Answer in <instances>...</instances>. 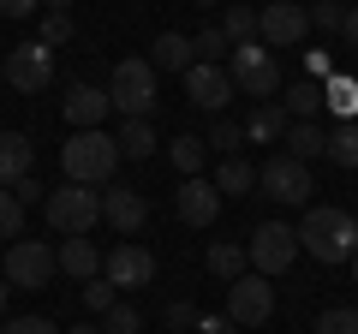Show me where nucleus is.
Here are the masks:
<instances>
[{
    "instance_id": "nucleus-46",
    "label": "nucleus",
    "mask_w": 358,
    "mask_h": 334,
    "mask_svg": "<svg viewBox=\"0 0 358 334\" xmlns=\"http://www.w3.org/2000/svg\"><path fill=\"white\" fill-rule=\"evenodd\" d=\"M42 6H48V13H72V0H42Z\"/></svg>"
},
{
    "instance_id": "nucleus-5",
    "label": "nucleus",
    "mask_w": 358,
    "mask_h": 334,
    "mask_svg": "<svg viewBox=\"0 0 358 334\" xmlns=\"http://www.w3.org/2000/svg\"><path fill=\"white\" fill-rule=\"evenodd\" d=\"M227 78H233V90L257 96V102H275V90L287 84V78H281V60H275L263 42H239V48L227 54Z\"/></svg>"
},
{
    "instance_id": "nucleus-6",
    "label": "nucleus",
    "mask_w": 358,
    "mask_h": 334,
    "mask_svg": "<svg viewBox=\"0 0 358 334\" xmlns=\"http://www.w3.org/2000/svg\"><path fill=\"white\" fill-rule=\"evenodd\" d=\"M108 102H114L126 119H150V114H155V66L138 60V54L120 60L114 78H108Z\"/></svg>"
},
{
    "instance_id": "nucleus-10",
    "label": "nucleus",
    "mask_w": 358,
    "mask_h": 334,
    "mask_svg": "<svg viewBox=\"0 0 358 334\" xmlns=\"http://www.w3.org/2000/svg\"><path fill=\"white\" fill-rule=\"evenodd\" d=\"M102 281L114 286V293H143V286H155V251L138 245V239L114 245L102 257Z\"/></svg>"
},
{
    "instance_id": "nucleus-27",
    "label": "nucleus",
    "mask_w": 358,
    "mask_h": 334,
    "mask_svg": "<svg viewBox=\"0 0 358 334\" xmlns=\"http://www.w3.org/2000/svg\"><path fill=\"white\" fill-rule=\"evenodd\" d=\"M167 161H173L179 173H185V180H203L209 143H203V138H192V131H185V138H173V150H167Z\"/></svg>"
},
{
    "instance_id": "nucleus-34",
    "label": "nucleus",
    "mask_w": 358,
    "mask_h": 334,
    "mask_svg": "<svg viewBox=\"0 0 358 334\" xmlns=\"http://www.w3.org/2000/svg\"><path fill=\"white\" fill-rule=\"evenodd\" d=\"M305 18H310V30H334V36H341L346 6H341V0H310V6H305Z\"/></svg>"
},
{
    "instance_id": "nucleus-33",
    "label": "nucleus",
    "mask_w": 358,
    "mask_h": 334,
    "mask_svg": "<svg viewBox=\"0 0 358 334\" xmlns=\"http://www.w3.org/2000/svg\"><path fill=\"white\" fill-rule=\"evenodd\" d=\"M0 239L13 245V239H24V203H18L6 185H0Z\"/></svg>"
},
{
    "instance_id": "nucleus-28",
    "label": "nucleus",
    "mask_w": 358,
    "mask_h": 334,
    "mask_svg": "<svg viewBox=\"0 0 358 334\" xmlns=\"http://www.w3.org/2000/svg\"><path fill=\"white\" fill-rule=\"evenodd\" d=\"M322 155H329L334 167H358V119L334 126V131H329V150H322Z\"/></svg>"
},
{
    "instance_id": "nucleus-13",
    "label": "nucleus",
    "mask_w": 358,
    "mask_h": 334,
    "mask_svg": "<svg viewBox=\"0 0 358 334\" xmlns=\"http://www.w3.org/2000/svg\"><path fill=\"white\" fill-rule=\"evenodd\" d=\"M102 221L114 233H126V239H138V233L150 227V197H143L138 185H108L102 191Z\"/></svg>"
},
{
    "instance_id": "nucleus-17",
    "label": "nucleus",
    "mask_w": 358,
    "mask_h": 334,
    "mask_svg": "<svg viewBox=\"0 0 358 334\" xmlns=\"http://www.w3.org/2000/svg\"><path fill=\"white\" fill-rule=\"evenodd\" d=\"M54 269L72 275V281H96V275H102V251H96V239H60Z\"/></svg>"
},
{
    "instance_id": "nucleus-20",
    "label": "nucleus",
    "mask_w": 358,
    "mask_h": 334,
    "mask_svg": "<svg viewBox=\"0 0 358 334\" xmlns=\"http://www.w3.org/2000/svg\"><path fill=\"white\" fill-rule=\"evenodd\" d=\"M281 143H287L281 155H293V161H305V167H310L322 150H329V131H322V126H310V119H293V126L281 131Z\"/></svg>"
},
{
    "instance_id": "nucleus-37",
    "label": "nucleus",
    "mask_w": 358,
    "mask_h": 334,
    "mask_svg": "<svg viewBox=\"0 0 358 334\" xmlns=\"http://www.w3.org/2000/svg\"><path fill=\"white\" fill-rule=\"evenodd\" d=\"M36 42L66 48V42H72V13H48V18H42V36H36Z\"/></svg>"
},
{
    "instance_id": "nucleus-39",
    "label": "nucleus",
    "mask_w": 358,
    "mask_h": 334,
    "mask_svg": "<svg viewBox=\"0 0 358 334\" xmlns=\"http://www.w3.org/2000/svg\"><path fill=\"white\" fill-rule=\"evenodd\" d=\"M0 334H60V322H48V317H13V322H0Z\"/></svg>"
},
{
    "instance_id": "nucleus-2",
    "label": "nucleus",
    "mask_w": 358,
    "mask_h": 334,
    "mask_svg": "<svg viewBox=\"0 0 358 334\" xmlns=\"http://www.w3.org/2000/svg\"><path fill=\"white\" fill-rule=\"evenodd\" d=\"M114 167H120V143L108 138L102 126L72 131V138L60 143V173L72 185H114Z\"/></svg>"
},
{
    "instance_id": "nucleus-11",
    "label": "nucleus",
    "mask_w": 358,
    "mask_h": 334,
    "mask_svg": "<svg viewBox=\"0 0 358 334\" xmlns=\"http://www.w3.org/2000/svg\"><path fill=\"white\" fill-rule=\"evenodd\" d=\"M310 36V18L299 0H268L263 13H257V42H263L268 54L275 48H299V42Z\"/></svg>"
},
{
    "instance_id": "nucleus-51",
    "label": "nucleus",
    "mask_w": 358,
    "mask_h": 334,
    "mask_svg": "<svg viewBox=\"0 0 358 334\" xmlns=\"http://www.w3.org/2000/svg\"><path fill=\"white\" fill-rule=\"evenodd\" d=\"M352 221H358V209H352Z\"/></svg>"
},
{
    "instance_id": "nucleus-24",
    "label": "nucleus",
    "mask_w": 358,
    "mask_h": 334,
    "mask_svg": "<svg viewBox=\"0 0 358 334\" xmlns=\"http://www.w3.org/2000/svg\"><path fill=\"white\" fill-rule=\"evenodd\" d=\"M281 108H287V119H317L322 114V84L317 78H293L287 96H281Z\"/></svg>"
},
{
    "instance_id": "nucleus-26",
    "label": "nucleus",
    "mask_w": 358,
    "mask_h": 334,
    "mask_svg": "<svg viewBox=\"0 0 358 334\" xmlns=\"http://www.w3.org/2000/svg\"><path fill=\"white\" fill-rule=\"evenodd\" d=\"M209 275H215V281H239L245 269H251V263H245V245L239 239H221V245H209Z\"/></svg>"
},
{
    "instance_id": "nucleus-15",
    "label": "nucleus",
    "mask_w": 358,
    "mask_h": 334,
    "mask_svg": "<svg viewBox=\"0 0 358 334\" xmlns=\"http://www.w3.org/2000/svg\"><path fill=\"white\" fill-rule=\"evenodd\" d=\"M221 203H227V197L215 191V180H185V185L173 191V209H179V221H185V227H215Z\"/></svg>"
},
{
    "instance_id": "nucleus-30",
    "label": "nucleus",
    "mask_w": 358,
    "mask_h": 334,
    "mask_svg": "<svg viewBox=\"0 0 358 334\" xmlns=\"http://www.w3.org/2000/svg\"><path fill=\"white\" fill-rule=\"evenodd\" d=\"M192 54H197V60H209V66H221V60L233 54V42L221 36V24H203V30L192 36Z\"/></svg>"
},
{
    "instance_id": "nucleus-3",
    "label": "nucleus",
    "mask_w": 358,
    "mask_h": 334,
    "mask_svg": "<svg viewBox=\"0 0 358 334\" xmlns=\"http://www.w3.org/2000/svg\"><path fill=\"white\" fill-rule=\"evenodd\" d=\"M42 215H48L54 233H66V239H90V227L102 221V191L96 185H54L48 197H42Z\"/></svg>"
},
{
    "instance_id": "nucleus-1",
    "label": "nucleus",
    "mask_w": 358,
    "mask_h": 334,
    "mask_svg": "<svg viewBox=\"0 0 358 334\" xmlns=\"http://www.w3.org/2000/svg\"><path fill=\"white\" fill-rule=\"evenodd\" d=\"M293 233H299V251H310L317 263H352V251H358V221L334 203L305 209V221Z\"/></svg>"
},
{
    "instance_id": "nucleus-47",
    "label": "nucleus",
    "mask_w": 358,
    "mask_h": 334,
    "mask_svg": "<svg viewBox=\"0 0 358 334\" xmlns=\"http://www.w3.org/2000/svg\"><path fill=\"white\" fill-rule=\"evenodd\" d=\"M6 305H13V286H6V281H0V317H6Z\"/></svg>"
},
{
    "instance_id": "nucleus-29",
    "label": "nucleus",
    "mask_w": 358,
    "mask_h": 334,
    "mask_svg": "<svg viewBox=\"0 0 358 334\" xmlns=\"http://www.w3.org/2000/svg\"><path fill=\"white\" fill-rule=\"evenodd\" d=\"M221 36H227L233 48H239V42H257V13L251 6H227V13H221Z\"/></svg>"
},
{
    "instance_id": "nucleus-41",
    "label": "nucleus",
    "mask_w": 358,
    "mask_h": 334,
    "mask_svg": "<svg viewBox=\"0 0 358 334\" xmlns=\"http://www.w3.org/2000/svg\"><path fill=\"white\" fill-rule=\"evenodd\" d=\"M6 191H13V197H18V203H24V209H30V203H42V197H48V185H42V180H36V173H24V180H18V185H6Z\"/></svg>"
},
{
    "instance_id": "nucleus-14",
    "label": "nucleus",
    "mask_w": 358,
    "mask_h": 334,
    "mask_svg": "<svg viewBox=\"0 0 358 334\" xmlns=\"http://www.w3.org/2000/svg\"><path fill=\"white\" fill-rule=\"evenodd\" d=\"M185 102L203 108V114H221L233 102V78L221 66H209V60H192V72H185Z\"/></svg>"
},
{
    "instance_id": "nucleus-49",
    "label": "nucleus",
    "mask_w": 358,
    "mask_h": 334,
    "mask_svg": "<svg viewBox=\"0 0 358 334\" xmlns=\"http://www.w3.org/2000/svg\"><path fill=\"white\" fill-rule=\"evenodd\" d=\"M197 6H221V0H197Z\"/></svg>"
},
{
    "instance_id": "nucleus-7",
    "label": "nucleus",
    "mask_w": 358,
    "mask_h": 334,
    "mask_svg": "<svg viewBox=\"0 0 358 334\" xmlns=\"http://www.w3.org/2000/svg\"><path fill=\"white\" fill-rule=\"evenodd\" d=\"M299 257V233L287 227V221H263V227H251V239H245V263H251V275H275L293 269Z\"/></svg>"
},
{
    "instance_id": "nucleus-31",
    "label": "nucleus",
    "mask_w": 358,
    "mask_h": 334,
    "mask_svg": "<svg viewBox=\"0 0 358 334\" xmlns=\"http://www.w3.org/2000/svg\"><path fill=\"white\" fill-rule=\"evenodd\" d=\"M203 143H209V155H239L245 150V131H239V119H215Z\"/></svg>"
},
{
    "instance_id": "nucleus-44",
    "label": "nucleus",
    "mask_w": 358,
    "mask_h": 334,
    "mask_svg": "<svg viewBox=\"0 0 358 334\" xmlns=\"http://www.w3.org/2000/svg\"><path fill=\"white\" fill-rule=\"evenodd\" d=\"M341 36L358 48V6H346V18H341Z\"/></svg>"
},
{
    "instance_id": "nucleus-21",
    "label": "nucleus",
    "mask_w": 358,
    "mask_h": 334,
    "mask_svg": "<svg viewBox=\"0 0 358 334\" xmlns=\"http://www.w3.org/2000/svg\"><path fill=\"white\" fill-rule=\"evenodd\" d=\"M192 60H197L192 36H179V30H162V36H155V54H150L155 72H179V78H185V72H192Z\"/></svg>"
},
{
    "instance_id": "nucleus-50",
    "label": "nucleus",
    "mask_w": 358,
    "mask_h": 334,
    "mask_svg": "<svg viewBox=\"0 0 358 334\" xmlns=\"http://www.w3.org/2000/svg\"><path fill=\"white\" fill-rule=\"evenodd\" d=\"M0 60H6V54H0ZM0 84H6V72H0Z\"/></svg>"
},
{
    "instance_id": "nucleus-4",
    "label": "nucleus",
    "mask_w": 358,
    "mask_h": 334,
    "mask_svg": "<svg viewBox=\"0 0 358 334\" xmlns=\"http://www.w3.org/2000/svg\"><path fill=\"white\" fill-rule=\"evenodd\" d=\"M54 245L48 239H13L0 251V281L13 286V293H42L54 281Z\"/></svg>"
},
{
    "instance_id": "nucleus-36",
    "label": "nucleus",
    "mask_w": 358,
    "mask_h": 334,
    "mask_svg": "<svg viewBox=\"0 0 358 334\" xmlns=\"http://www.w3.org/2000/svg\"><path fill=\"white\" fill-rule=\"evenodd\" d=\"M84 310H90V317H108V310H114V286H108L102 275L84 281Z\"/></svg>"
},
{
    "instance_id": "nucleus-42",
    "label": "nucleus",
    "mask_w": 358,
    "mask_h": 334,
    "mask_svg": "<svg viewBox=\"0 0 358 334\" xmlns=\"http://www.w3.org/2000/svg\"><path fill=\"white\" fill-rule=\"evenodd\" d=\"M192 334H239V328H233L227 317H203V310H197V322H192Z\"/></svg>"
},
{
    "instance_id": "nucleus-9",
    "label": "nucleus",
    "mask_w": 358,
    "mask_h": 334,
    "mask_svg": "<svg viewBox=\"0 0 358 334\" xmlns=\"http://www.w3.org/2000/svg\"><path fill=\"white\" fill-rule=\"evenodd\" d=\"M0 72H6V84H13L18 96H42L54 84V48L30 36V42H18V48L0 60Z\"/></svg>"
},
{
    "instance_id": "nucleus-18",
    "label": "nucleus",
    "mask_w": 358,
    "mask_h": 334,
    "mask_svg": "<svg viewBox=\"0 0 358 334\" xmlns=\"http://www.w3.org/2000/svg\"><path fill=\"white\" fill-rule=\"evenodd\" d=\"M293 126V119H287V108L281 102H257L251 114L239 119V131H245V143H281V131Z\"/></svg>"
},
{
    "instance_id": "nucleus-16",
    "label": "nucleus",
    "mask_w": 358,
    "mask_h": 334,
    "mask_svg": "<svg viewBox=\"0 0 358 334\" xmlns=\"http://www.w3.org/2000/svg\"><path fill=\"white\" fill-rule=\"evenodd\" d=\"M108 108H114V102H108L102 84H72L66 102H60V119H66L72 131H96V126L108 119Z\"/></svg>"
},
{
    "instance_id": "nucleus-35",
    "label": "nucleus",
    "mask_w": 358,
    "mask_h": 334,
    "mask_svg": "<svg viewBox=\"0 0 358 334\" xmlns=\"http://www.w3.org/2000/svg\"><path fill=\"white\" fill-rule=\"evenodd\" d=\"M317 334H358V310H346V305L322 310V317H317Z\"/></svg>"
},
{
    "instance_id": "nucleus-48",
    "label": "nucleus",
    "mask_w": 358,
    "mask_h": 334,
    "mask_svg": "<svg viewBox=\"0 0 358 334\" xmlns=\"http://www.w3.org/2000/svg\"><path fill=\"white\" fill-rule=\"evenodd\" d=\"M352 281H358V251H352Z\"/></svg>"
},
{
    "instance_id": "nucleus-25",
    "label": "nucleus",
    "mask_w": 358,
    "mask_h": 334,
    "mask_svg": "<svg viewBox=\"0 0 358 334\" xmlns=\"http://www.w3.org/2000/svg\"><path fill=\"white\" fill-rule=\"evenodd\" d=\"M114 143H120V161H150L155 155V126L150 119H126L114 131Z\"/></svg>"
},
{
    "instance_id": "nucleus-52",
    "label": "nucleus",
    "mask_w": 358,
    "mask_h": 334,
    "mask_svg": "<svg viewBox=\"0 0 358 334\" xmlns=\"http://www.w3.org/2000/svg\"><path fill=\"white\" fill-rule=\"evenodd\" d=\"M299 6H305V0H299Z\"/></svg>"
},
{
    "instance_id": "nucleus-38",
    "label": "nucleus",
    "mask_w": 358,
    "mask_h": 334,
    "mask_svg": "<svg viewBox=\"0 0 358 334\" xmlns=\"http://www.w3.org/2000/svg\"><path fill=\"white\" fill-rule=\"evenodd\" d=\"M162 322H167L173 334H192V322H197V305H192V298H173V305L162 310Z\"/></svg>"
},
{
    "instance_id": "nucleus-40",
    "label": "nucleus",
    "mask_w": 358,
    "mask_h": 334,
    "mask_svg": "<svg viewBox=\"0 0 358 334\" xmlns=\"http://www.w3.org/2000/svg\"><path fill=\"white\" fill-rule=\"evenodd\" d=\"M305 78H317V84L334 78V54L329 48H305Z\"/></svg>"
},
{
    "instance_id": "nucleus-12",
    "label": "nucleus",
    "mask_w": 358,
    "mask_h": 334,
    "mask_svg": "<svg viewBox=\"0 0 358 334\" xmlns=\"http://www.w3.org/2000/svg\"><path fill=\"white\" fill-rule=\"evenodd\" d=\"M257 185H263V197H275V203H305L317 185H310V167L305 161H293V155H275V161H263L257 167Z\"/></svg>"
},
{
    "instance_id": "nucleus-8",
    "label": "nucleus",
    "mask_w": 358,
    "mask_h": 334,
    "mask_svg": "<svg viewBox=\"0 0 358 334\" xmlns=\"http://www.w3.org/2000/svg\"><path fill=\"white\" fill-rule=\"evenodd\" d=\"M221 317H227L233 328H263V322L275 317V286H268V275L245 269L239 281H227V310H221Z\"/></svg>"
},
{
    "instance_id": "nucleus-22",
    "label": "nucleus",
    "mask_w": 358,
    "mask_h": 334,
    "mask_svg": "<svg viewBox=\"0 0 358 334\" xmlns=\"http://www.w3.org/2000/svg\"><path fill=\"white\" fill-rule=\"evenodd\" d=\"M322 108H329L334 119H358V78H346V72H334V78H322Z\"/></svg>"
},
{
    "instance_id": "nucleus-45",
    "label": "nucleus",
    "mask_w": 358,
    "mask_h": 334,
    "mask_svg": "<svg viewBox=\"0 0 358 334\" xmlns=\"http://www.w3.org/2000/svg\"><path fill=\"white\" fill-rule=\"evenodd\" d=\"M60 334H102L96 322H78V328H60Z\"/></svg>"
},
{
    "instance_id": "nucleus-23",
    "label": "nucleus",
    "mask_w": 358,
    "mask_h": 334,
    "mask_svg": "<svg viewBox=\"0 0 358 334\" xmlns=\"http://www.w3.org/2000/svg\"><path fill=\"white\" fill-rule=\"evenodd\" d=\"M251 185H257V167L245 161V155H221V167H215V191H221V197H251Z\"/></svg>"
},
{
    "instance_id": "nucleus-32",
    "label": "nucleus",
    "mask_w": 358,
    "mask_h": 334,
    "mask_svg": "<svg viewBox=\"0 0 358 334\" xmlns=\"http://www.w3.org/2000/svg\"><path fill=\"white\" fill-rule=\"evenodd\" d=\"M102 334H143V310L126 305V298H114V310L102 317Z\"/></svg>"
},
{
    "instance_id": "nucleus-43",
    "label": "nucleus",
    "mask_w": 358,
    "mask_h": 334,
    "mask_svg": "<svg viewBox=\"0 0 358 334\" xmlns=\"http://www.w3.org/2000/svg\"><path fill=\"white\" fill-rule=\"evenodd\" d=\"M42 0H0V18H30Z\"/></svg>"
},
{
    "instance_id": "nucleus-19",
    "label": "nucleus",
    "mask_w": 358,
    "mask_h": 334,
    "mask_svg": "<svg viewBox=\"0 0 358 334\" xmlns=\"http://www.w3.org/2000/svg\"><path fill=\"white\" fill-rule=\"evenodd\" d=\"M36 167V143L24 131H0V185H18Z\"/></svg>"
}]
</instances>
